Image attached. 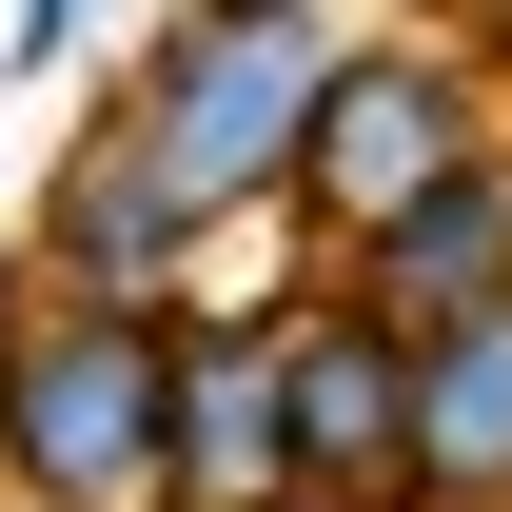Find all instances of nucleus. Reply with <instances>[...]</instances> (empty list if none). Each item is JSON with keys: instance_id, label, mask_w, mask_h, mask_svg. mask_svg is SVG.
<instances>
[{"instance_id": "1a4fd4ad", "label": "nucleus", "mask_w": 512, "mask_h": 512, "mask_svg": "<svg viewBox=\"0 0 512 512\" xmlns=\"http://www.w3.org/2000/svg\"><path fill=\"white\" fill-rule=\"evenodd\" d=\"M60 40H79V0H20V60H60Z\"/></svg>"}, {"instance_id": "f03ea898", "label": "nucleus", "mask_w": 512, "mask_h": 512, "mask_svg": "<svg viewBox=\"0 0 512 512\" xmlns=\"http://www.w3.org/2000/svg\"><path fill=\"white\" fill-rule=\"evenodd\" d=\"M138 158L178 178V217H217L237 178H296L316 158V40H296V0H217L178 40V79H158Z\"/></svg>"}, {"instance_id": "0eeeda50", "label": "nucleus", "mask_w": 512, "mask_h": 512, "mask_svg": "<svg viewBox=\"0 0 512 512\" xmlns=\"http://www.w3.org/2000/svg\"><path fill=\"white\" fill-rule=\"evenodd\" d=\"M60 256L79 276H99V296H138V276H158V256H178V178H158V158H79V197H60Z\"/></svg>"}, {"instance_id": "20e7f679", "label": "nucleus", "mask_w": 512, "mask_h": 512, "mask_svg": "<svg viewBox=\"0 0 512 512\" xmlns=\"http://www.w3.org/2000/svg\"><path fill=\"white\" fill-rule=\"evenodd\" d=\"M296 178H335L355 217L434 197V178H453V119H434V79H335V99H316V158H296Z\"/></svg>"}, {"instance_id": "6e6552de", "label": "nucleus", "mask_w": 512, "mask_h": 512, "mask_svg": "<svg viewBox=\"0 0 512 512\" xmlns=\"http://www.w3.org/2000/svg\"><path fill=\"white\" fill-rule=\"evenodd\" d=\"M493 256H512V197H493V178L394 197V276H414V296H453V316H473V296H493Z\"/></svg>"}, {"instance_id": "7ed1b4c3", "label": "nucleus", "mask_w": 512, "mask_h": 512, "mask_svg": "<svg viewBox=\"0 0 512 512\" xmlns=\"http://www.w3.org/2000/svg\"><path fill=\"white\" fill-rule=\"evenodd\" d=\"M276 453H296V355L276 335H178V493L237 512Z\"/></svg>"}, {"instance_id": "423d86ee", "label": "nucleus", "mask_w": 512, "mask_h": 512, "mask_svg": "<svg viewBox=\"0 0 512 512\" xmlns=\"http://www.w3.org/2000/svg\"><path fill=\"white\" fill-rule=\"evenodd\" d=\"M414 453H434V473H512V316H453V335H434Z\"/></svg>"}, {"instance_id": "f257e3e1", "label": "nucleus", "mask_w": 512, "mask_h": 512, "mask_svg": "<svg viewBox=\"0 0 512 512\" xmlns=\"http://www.w3.org/2000/svg\"><path fill=\"white\" fill-rule=\"evenodd\" d=\"M0 473H20L40 512L178 493V335H158V316H60V335H20V375H0Z\"/></svg>"}, {"instance_id": "39448f33", "label": "nucleus", "mask_w": 512, "mask_h": 512, "mask_svg": "<svg viewBox=\"0 0 512 512\" xmlns=\"http://www.w3.org/2000/svg\"><path fill=\"white\" fill-rule=\"evenodd\" d=\"M414 434V335H296V473H375Z\"/></svg>"}]
</instances>
